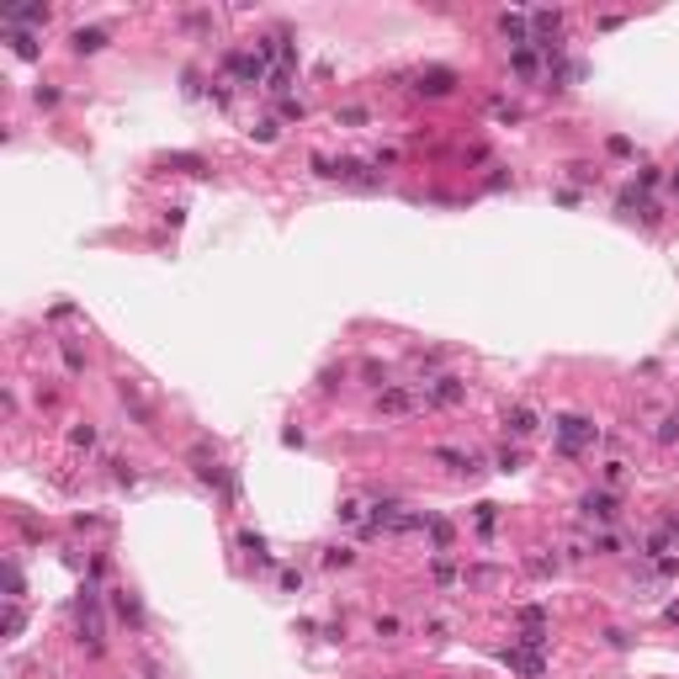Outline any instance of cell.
Segmentation results:
<instances>
[{
    "label": "cell",
    "instance_id": "9a60e30c",
    "mask_svg": "<svg viewBox=\"0 0 679 679\" xmlns=\"http://www.w3.org/2000/svg\"><path fill=\"white\" fill-rule=\"evenodd\" d=\"M6 37H11V48L22 53V59H37V37L32 32H6Z\"/></svg>",
    "mask_w": 679,
    "mask_h": 679
},
{
    "label": "cell",
    "instance_id": "4fadbf2b",
    "mask_svg": "<svg viewBox=\"0 0 679 679\" xmlns=\"http://www.w3.org/2000/svg\"><path fill=\"white\" fill-rule=\"evenodd\" d=\"M165 165L170 170H186V176H207V165L197 154H165Z\"/></svg>",
    "mask_w": 679,
    "mask_h": 679
},
{
    "label": "cell",
    "instance_id": "d6986e66",
    "mask_svg": "<svg viewBox=\"0 0 679 679\" xmlns=\"http://www.w3.org/2000/svg\"><path fill=\"white\" fill-rule=\"evenodd\" d=\"M430 573H435V584H456V568H451V558H435V568H430Z\"/></svg>",
    "mask_w": 679,
    "mask_h": 679
},
{
    "label": "cell",
    "instance_id": "83f0119b",
    "mask_svg": "<svg viewBox=\"0 0 679 679\" xmlns=\"http://www.w3.org/2000/svg\"><path fill=\"white\" fill-rule=\"evenodd\" d=\"M674 435H679V414H674V419H664V430H658V441H674Z\"/></svg>",
    "mask_w": 679,
    "mask_h": 679
},
{
    "label": "cell",
    "instance_id": "2e32d148",
    "mask_svg": "<svg viewBox=\"0 0 679 679\" xmlns=\"http://www.w3.org/2000/svg\"><path fill=\"white\" fill-rule=\"evenodd\" d=\"M350 562H356L350 547H329V552H324V568H350Z\"/></svg>",
    "mask_w": 679,
    "mask_h": 679
},
{
    "label": "cell",
    "instance_id": "7c38bea8",
    "mask_svg": "<svg viewBox=\"0 0 679 679\" xmlns=\"http://www.w3.org/2000/svg\"><path fill=\"white\" fill-rule=\"evenodd\" d=\"M435 462H446L451 473H477V462L467 451H451V446H435Z\"/></svg>",
    "mask_w": 679,
    "mask_h": 679
},
{
    "label": "cell",
    "instance_id": "d4e9b609",
    "mask_svg": "<svg viewBox=\"0 0 679 679\" xmlns=\"http://www.w3.org/2000/svg\"><path fill=\"white\" fill-rule=\"evenodd\" d=\"M239 547H250V552H265V541L255 536V531H239Z\"/></svg>",
    "mask_w": 679,
    "mask_h": 679
},
{
    "label": "cell",
    "instance_id": "8fae6325",
    "mask_svg": "<svg viewBox=\"0 0 679 679\" xmlns=\"http://www.w3.org/2000/svg\"><path fill=\"white\" fill-rule=\"evenodd\" d=\"M499 32L510 37L515 48H525V43H531V22H525V16H510V11H504V16H499Z\"/></svg>",
    "mask_w": 679,
    "mask_h": 679
},
{
    "label": "cell",
    "instance_id": "ffe728a7",
    "mask_svg": "<svg viewBox=\"0 0 679 679\" xmlns=\"http://www.w3.org/2000/svg\"><path fill=\"white\" fill-rule=\"evenodd\" d=\"M494 462H499V473H520V451H515V446H504Z\"/></svg>",
    "mask_w": 679,
    "mask_h": 679
},
{
    "label": "cell",
    "instance_id": "44dd1931",
    "mask_svg": "<svg viewBox=\"0 0 679 679\" xmlns=\"http://www.w3.org/2000/svg\"><path fill=\"white\" fill-rule=\"evenodd\" d=\"M552 568H558V558H525V573H536V579L552 573Z\"/></svg>",
    "mask_w": 679,
    "mask_h": 679
},
{
    "label": "cell",
    "instance_id": "ba28073f",
    "mask_svg": "<svg viewBox=\"0 0 679 679\" xmlns=\"http://www.w3.org/2000/svg\"><path fill=\"white\" fill-rule=\"evenodd\" d=\"M451 85H456L451 70H419V85H414V91L419 95H451Z\"/></svg>",
    "mask_w": 679,
    "mask_h": 679
},
{
    "label": "cell",
    "instance_id": "30bf717a",
    "mask_svg": "<svg viewBox=\"0 0 679 679\" xmlns=\"http://www.w3.org/2000/svg\"><path fill=\"white\" fill-rule=\"evenodd\" d=\"M504 425H510V435H531L541 419H536V409H531V404H515L510 414H504Z\"/></svg>",
    "mask_w": 679,
    "mask_h": 679
},
{
    "label": "cell",
    "instance_id": "8992f818",
    "mask_svg": "<svg viewBox=\"0 0 679 679\" xmlns=\"http://www.w3.org/2000/svg\"><path fill=\"white\" fill-rule=\"evenodd\" d=\"M579 510H584V520H616V499H610L605 489H589L584 499H579Z\"/></svg>",
    "mask_w": 679,
    "mask_h": 679
},
{
    "label": "cell",
    "instance_id": "4316f807",
    "mask_svg": "<svg viewBox=\"0 0 679 679\" xmlns=\"http://www.w3.org/2000/svg\"><path fill=\"white\" fill-rule=\"evenodd\" d=\"M64 367H70V371H80V367H85V356H80L74 345H64Z\"/></svg>",
    "mask_w": 679,
    "mask_h": 679
},
{
    "label": "cell",
    "instance_id": "5bb4252c",
    "mask_svg": "<svg viewBox=\"0 0 679 679\" xmlns=\"http://www.w3.org/2000/svg\"><path fill=\"white\" fill-rule=\"evenodd\" d=\"M430 541H435V552H446V547H451V525H446V520H435V515H430Z\"/></svg>",
    "mask_w": 679,
    "mask_h": 679
},
{
    "label": "cell",
    "instance_id": "603a6c76",
    "mask_svg": "<svg viewBox=\"0 0 679 679\" xmlns=\"http://www.w3.org/2000/svg\"><path fill=\"white\" fill-rule=\"evenodd\" d=\"M494 520H499V515H494V504H477V531H494Z\"/></svg>",
    "mask_w": 679,
    "mask_h": 679
},
{
    "label": "cell",
    "instance_id": "9c48e42d",
    "mask_svg": "<svg viewBox=\"0 0 679 679\" xmlns=\"http://www.w3.org/2000/svg\"><path fill=\"white\" fill-rule=\"evenodd\" d=\"M70 43H74V53H101V48H107L112 37H107V27H80V32H74Z\"/></svg>",
    "mask_w": 679,
    "mask_h": 679
},
{
    "label": "cell",
    "instance_id": "7402d4cb",
    "mask_svg": "<svg viewBox=\"0 0 679 679\" xmlns=\"http://www.w3.org/2000/svg\"><path fill=\"white\" fill-rule=\"evenodd\" d=\"M117 610H122V616H128V621H138V600H133L128 589H122V595H117Z\"/></svg>",
    "mask_w": 679,
    "mask_h": 679
},
{
    "label": "cell",
    "instance_id": "f1b7e54d",
    "mask_svg": "<svg viewBox=\"0 0 679 679\" xmlns=\"http://www.w3.org/2000/svg\"><path fill=\"white\" fill-rule=\"evenodd\" d=\"M674 191H679V170H674Z\"/></svg>",
    "mask_w": 679,
    "mask_h": 679
},
{
    "label": "cell",
    "instance_id": "ac0fdd59",
    "mask_svg": "<svg viewBox=\"0 0 679 679\" xmlns=\"http://www.w3.org/2000/svg\"><path fill=\"white\" fill-rule=\"evenodd\" d=\"M510 64H515L520 74H531V70H536V53H531V48H515V53H510Z\"/></svg>",
    "mask_w": 679,
    "mask_h": 679
},
{
    "label": "cell",
    "instance_id": "e0dca14e",
    "mask_svg": "<svg viewBox=\"0 0 679 679\" xmlns=\"http://www.w3.org/2000/svg\"><path fill=\"white\" fill-rule=\"evenodd\" d=\"M70 446H85V451H91V446H95V425H74L70 430Z\"/></svg>",
    "mask_w": 679,
    "mask_h": 679
},
{
    "label": "cell",
    "instance_id": "cb8c5ba5",
    "mask_svg": "<svg viewBox=\"0 0 679 679\" xmlns=\"http://www.w3.org/2000/svg\"><path fill=\"white\" fill-rule=\"evenodd\" d=\"M282 117H298V122H303V101H292V95H282Z\"/></svg>",
    "mask_w": 679,
    "mask_h": 679
},
{
    "label": "cell",
    "instance_id": "277c9868",
    "mask_svg": "<svg viewBox=\"0 0 679 679\" xmlns=\"http://www.w3.org/2000/svg\"><path fill=\"white\" fill-rule=\"evenodd\" d=\"M334 180H345V186H356V191H377L382 186V176H371L367 159H334Z\"/></svg>",
    "mask_w": 679,
    "mask_h": 679
},
{
    "label": "cell",
    "instance_id": "3957f363",
    "mask_svg": "<svg viewBox=\"0 0 679 679\" xmlns=\"http://www.w3.org/2000/svg\"><path fill=\"white\" fill-rule=\"evenodd\" d=\"M414 409H425V393H414V388H382L377 393V414H414Z\"/></svg>",
    "mask_w": 679,
    "mask_h": 679
},
{
    "label": "cell",
    "instance_id": "52a82bcc",
    "mask_svg": "<svg viewBox=\"0 0 679 679\" xmlns=\"http://www.w3.org/2000/svg\"><path fill=\"white\" fill-rule=\"evenodd\" d=\"M191 473L202 477V483H213V489H223V483H228L223 462H218V456H207V451H191Z\"/></svg>",
    "mask_w": 679,
    "mask_h": 679
},
{
    "label": "cell",
    "instance_id": "6da1fadb",
    "mask_svg": "<svg viewBox=\"0 0 679 679\" xmlns=\"http://www.w3.org/2000/svg\"><path fill=\"white\" fill-rule=\"evenodd\" d=\"M595 435H600V430L589 425L584 414H562V419H558V451H562V456H579L589 441H595Z\"/></svg>",
    "mask_w": 679,
    "mask_h": 679
},
{
    "label": "cell",
    "instance_id": "7a4b0ae2",
    "mask_svg": "<svg viewBox=\"0 0 679 679\" xmlns=\"http://www.w3.org/2000/svg\"><path fill=\"white\" fill-rule=\"evenodd\" d=\"M425 404H435V409H456V404H467V382L462 377H435V382H425Z\"/></svg>",
    "mask_w": 679,
    "mask_h": 679
},
{
    "label": "cell",
    "instance_id": "5b68a950",
    "mask_svg": "<svg viewBox=\"0 0 679 679\" xmlns=\"http://www.w3.org/2000/svg\"><path fill=\"white\" fill-rule=\"evenodd\" d=\"M48 6H11V11H0V27L6 32H22V27H48Z\"/></svg>",
    "mask_w": 679,
    "mask_h": 679
},
{
    "label": "cell",
    "instance_id": "484cf974",
    "mask_svg": "<svg viewBox=\"0 0 679 679\" xmlns=\"http://www.w3.org/2000/svg\"><path fill=\"white\" fill-rule=\"evenodd\" d=\"M250 133H255V138H261V143H271V138H276V122H255Z\"/></svg>",
    "mask_w": 679,
    "mask_h": 679
}]
</instances>
